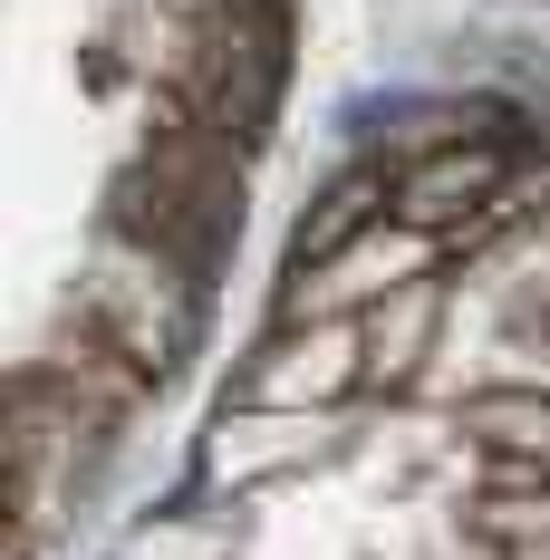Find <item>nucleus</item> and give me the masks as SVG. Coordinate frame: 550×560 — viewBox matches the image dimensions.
Instances as JSON below:
<instances>
[{
	"mask_svg": "<svg viewBox=\"0 0 550 560\" xmlns=\"http://www.w3.org/2000/svg\"><path fill=\"white\" fill-rule=\"evenodd\" d=\"M464 435H483L493 454H512V464H531V474H541V464H550V396L483 387L473 406H464Z\"/></svg>",
	"mask_w": 550,
	"mask_h": 560,
	"instance_id": "3",
	"label": "nucleus"
},
{
	"mask_svg": "<svg viewBox=\"0 0 550 560\" xmlns=\"http://www.w3.org/2000/svg\"><path fill=\"white\" fill-rule=\"evenodd\" d=\"M232 10H271V0H232Z\"/></svg>",
	"mask_w": 550,
	"mask_h": 560,
	"instance_id": "4",
	"label": "nucleus"
},
{
	"mask_svg": "<svg viewBox=\"0 0 550 560\" xmlns=\"http://www.w3.org/2000/svg\"><path fill=\"white\" fill-rule=\"evenodd\" d=\"M377 213H396V194H386L377 174H338L329 194L300 213V232H290V280H309V271H329L338 252L358 242V232L377 223Z\"/></svg>",
	"mask_w": 550,
	"mask_h": 560,
	"instance_id": "2",
	"label": "nucleus"
},
{
	"mask_svg": "<svg viewBox=\"0 0 550 560\" xmlns=\"http://www.w3.org/2000/svg\"><path fill=\"white\" fill-rule=\"evenodd\" d=\"M502 174H512V145L502 136H454V145H435V155H416V165L396 174V223L406 232L464 223L473 203L502 194Z\"/></svg>",
	"mask_w": 550,
	"mask_h": 560,
	"instance_id": "1",
	"label": "nucleus"
}]
</instances>
